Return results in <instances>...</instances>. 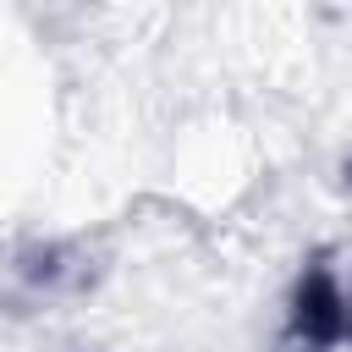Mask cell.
<instances>
[{
	"label": "cell",
	"instance_id": "1",
	"mask_svg": "<svg viewBox=\"0 0 352 352\" xmlns=\"http://www.w3.org/2000/svg\"><path fill=\"white\" fill-rule=\"evenodd\" d=\"M275 352H352V286L330 264H314L297 280L292 324Z\"/></svg>",
	"mask_w": 352,
	"mask_h": 352
},
{
	"label": "cell",
	"instance_id": "2",
	"mask_svg": "<svg viewBox=\"0 0 352 352\" xmlns=\"http://www.w3.org/2000/svg\"><path fill=\"white\" fill-rule=\"evenodd\" d=\"M346 176H352V160H346Z\"/></svg>",
	"mask_w": 352,
	"mask_h": 352
}]
</instances>
